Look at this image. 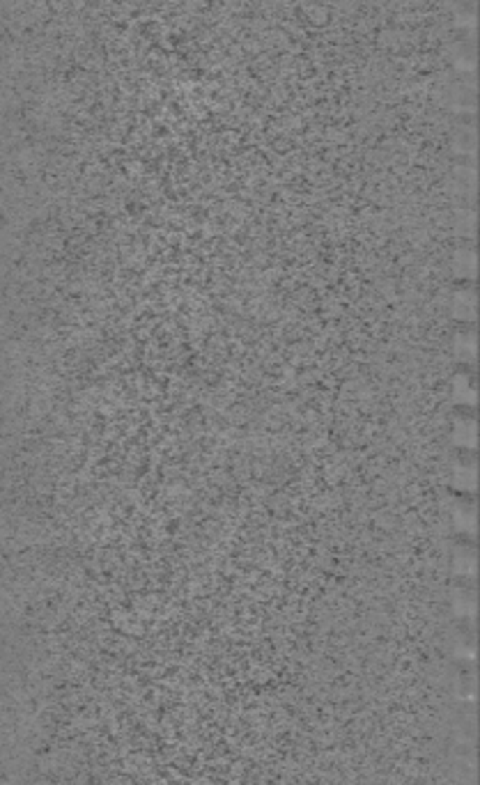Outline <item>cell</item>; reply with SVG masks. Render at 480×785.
Listing matches in <instances>:
<instances>
[{
    "mask_svg": "<svg viewBox=\"0 0 480 785\" xmlns=\"http://www.w3.org/2000/svg\"><path fill=\"white\" fill-rule=\"evenodd\" d=\"M478 484V467L474 452H459L451 462V487L459 496H469L476 492Z\"/></svg>",
    "mask_w": 480,
    "mask_h": 785,
    "instance_id": "6da1fadb",
    "label": "cell"
},
{
    "mask_svg": "<svg viewBox=\"0 0 480 785\" xmlns=\"http://www.w3.org/2000/svg\"><path fill=\"white\" fill-rule=\"evenodd\" d=\"M451 524L455 533L459 535V540H471L476 537L478 531V512H476V503L459 496V499L453 503L451 508Z\"/></svg>",
    "mask_w": 480,
    "mask_h": 785,
    "instance_id": "7a4b0ae2",
    "label": "cell"
},
{
    "mask_svg": "<svg viewBox=\"0 0 480 785\" xmlns=\"http://www.w3.org/2000/svg\"><path fill=\"white\" fill-rule=\"evenodd\" d=\"M453 446L457 452H474L478 446V422L471 411H459V416L453 420Z\"/></svg>",
    "mask_w": 480,
    "mask_h": 785,
    "instance_id": "3957f363",
    "label": "cell"
},
{
    "mask_svg": "<svg viewBox=\"0 0 480 785\" xmlns=\"http://www.w3.org/2000/svg\"><path fill=\"white\" fill-rule=\"evenodd\" d=\"M451 310L453 317L457 319L462 326H471L478 317V296L471 283H464L462 287L455 289L453 301H451Z\"/></svg>",
    "mask_w": 480,
    "mask_h": 785,
    "instance_id": "277c9868",
    "label": "cell"
},
{
    "mask_svg": "<svg viewBox=\"0 0 480 785\" xmlns=\"http://www.w3.org/2000/svg\"><path fill=\"white\" fill-rule=\"evenodd\" d=\"M453 402L459 411H474L478 402V384L471 372H457L453 379Z\"/></svg>",
    "mask_w": 480,
    "mask_h": 785,
    "instance_id": "5b68a950",
    "label": "cell"
},
{
    "mask_svg": "<svg viewBox=\"0 0 480 785\" xmlns=\"http://www.w3.org/2000/svg\"><path fill=\"white\" fill-rule=\"evenodd\" d=\"M453 354L459 363L464 365H474L476 363V354H478V338L474 326H459V331H455L453 336Z\"/></svg>",
    "mask_w": 480,
    "mask_h": 785,
    "instance_id": "8992f818",
    "label": "cell"
},
{
    "mask_svg": "<svg viewBox=\"0 0 480 785\" xmlns=\"http://www.w3.org/2000/svg\"><path fill=\"white\" fill-rule=\"evenodd\" d=\"M476 264H478V257H476V251H474L471 246L459 248V251L455 253V264H453V269H455V276L462 283H474L476 269H478Z\"/></svg>",
    "mask_w": 480,
    "mask_h": 785,
    "instance_id": "52a82bcc",
    "label": "cell"
}]
</instances>
